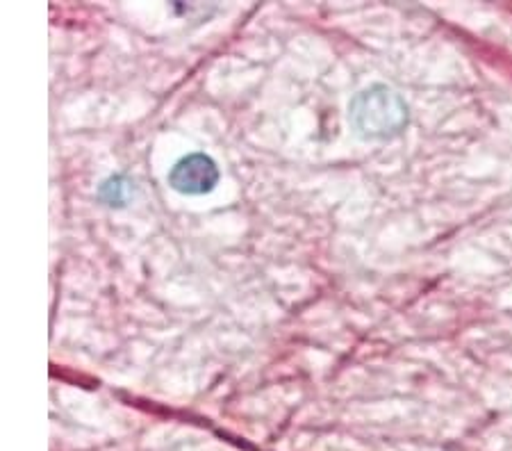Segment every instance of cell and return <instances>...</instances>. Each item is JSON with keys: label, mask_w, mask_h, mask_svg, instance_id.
<instances>
[{"label": "cell", "mask_w": 512, "mask_h": 451, "mask_svg": "<svg viewBox=\"0 0 512 451\" xmlns=\"http://www.w3.org/2000/svg\"><path fill=\"white\" fill-rule=\"evenodd\" d=\"M126 196H128V180L121 178V176L105 180L103 187H101V199L107 205H123Z\"/></svg>", "instance_id": "cell-3"}, {"label": "cell", "mask_w": 512, "mask_h": 451, "mask_svg": "<svg viewBox=\"0 0 512 451\" xmlns=\"http://www.w3.org/2000/svg\"><path fill=\"white\" fill-rule=\"evenodd\" d=\"M349 121L365 139H390L408 123V105L394 89L374 85L360 92L349 105Z\"/></svg>", "instance_id": "cell-1"}, {"label": "cell", "mask_w": 512, "mask_h": 451, "mask_svg": "<svg viewBox=\"0 0 512 451\" xmlns=\"http://www.w3.org/2000/svg\"><path fill=\"white\" fill-rule=\"evenodd\" d=\"M219 183V167L210 155L192 153L173 164L169 185L180 194H208Z\"/></svg>", "instance_id": "cell-2"}]
</instances>
